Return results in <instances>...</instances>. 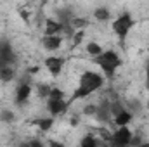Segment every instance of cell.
<instances>
[{
    "label": "cell",
    "instance_id": "1",
    "mask_svg": "<svg viewBox=\"0 0 149 147\" xmlns=\"http://www.w3.org/2000/svg\"><path fill=\"white\" fill-rule=\"evenodd\" d=\"M104 85H106V78H104V74L101 73V71H92V69L83 71V73L80 74V78H78L76 88L73 90V95H71L70 102L90 97L92 94H95L97 90H101Z\"/></svg>",
    "mask_w": 149,
    "mask_h": 147
},
{
    "label": "cell",
    "instance_id": "2",
    "mask_svg": "<svg viewBox=\"0 0 149 147\" xmlns=\"http://www.w3.org/2000/svg\"><path fill=\"white\" fill-rule=\"evenodd\" d=\"M94 62L97 64L99 71L104 74V78L111 81L114 78V74H116V71L121 68L123 59H121V55H120V52L116 49H104L97 57H94Z\"/></svg>",
    "mask_w": 149,
    "mask_h": 147
},
{
    "label": "cell",
    "instance_id": "3",
    "mask_svg": "<svg viewBox=\"0 0 149 147\" xmlns=\"http://www.w3.org/2000/svg\"><path fill=\"white\" fill-rule=\"evenodd\" d=\"M45 101H47V111H49V114L54 116V118L63 116L68 111L70 104H71L70 101H66L64 92L61 88H57V87H52V90H50V94H49V97Z\"/></svg>",
    "mask_w": 149,
    "mask_h": 147
},
{
    "label": "cell",
    "instance_id": "4",
    "mask_svg": "<svg viewBox=\"0 0 149 147\" xmlns=\"http://www.w3.org/2000/svg\"><path fill=\"white\" fill-rule=\"evenodd\" d=\"M134 24H135V19H134V16L128 10L118 14L114 19H111V30H113V33L118 37L120 42H125L127 40L128 33L134 28Z\"/></svg>",
    "mask_w": 149,
    "mask_h": 147
},
{
    "label": "cell",
    "instance_id": "5",
    "mask_svg": "<svg viewBox=\"0 0 149 147\" xmlns=\"http://www.w3.org/2000/svg\"><path fill=\"white\" fill-rule=\"evenodd\" d=\"M33 92H35V87H33V83H31V78H30L28 74H24V76L19 80V83H17V87H16V90H14V102H16L17 106L28 104V101H30V97H31Z\"/></svg>",
    "mask_w": 149,
    "mask_h": 147
},
{
    "label": "cell",
    "instance_id": "6",
    "mask_svg": "<svg viewBox=\"0 0 149 147\" xmlns=\"http://www.w3.org/2000/svg\"><path fill=\"white\" fill-rule=\"evenodd\" d=\"M132 137H134V132L130 130V125L116 126V130L113 133H109V137H108V144H111L114 147H127L130 146Z\"/></svg>",
    "mask_w": 149,
    "mask_h": 147
},
{
    "label": "cell",
    "instance_id": "7",
    "mask_svg": "<svg viewBox=\"0 0 149 147\" xmlns=\"http://www.w3.org/2000/svg\"><path fill=\"white\" fill-rule=\"evenodd\" d=\"M17 55L7 40H0V66H16Z\"/></svg>",
    "mask_w": 149,
    "mask_h": 147
},
{
    "label": "cell",
    "instance_id": "8",
    "mask_svg": "<svg viewBox=\"0 0 149 147\" xmlns=\"http://www.w3.org/2000/svg\"><path fill=\"white\" fill-rule=\"evenodd\" d=\"M64 62H66V59H64V57H61V55H49V57H45L43 66L47 68V71L50 73L52 78H57L59 74L63 73Z\"/></svg>",
    "mask_w": 149,
    "mask_h": 147
},
{
    "label": "cell",
    "instance_id": "9",
    "mask_svg": "<svg viewBox=\"0 0 149 147\" xmlns=\"http://www.w3.org/2000/svg\"><path fill=\"white\" fill-rule=\"evenodd\" d=\"M42 45L49 52H56L63 45V35H43L42 37Z\"/></svg>",
    "mask_w": 149,
    "mask_h": 147
},
{
    "label": "cell",
    "instance_id": "10",
    "mask_svg": "<svg viewBox=\"0 0 149 147\" xmlns=\"http://www.w3.org/2000/svg\"><path fill=\"white\" fill-rule=\"evenodd\" d=\"M64 28H66V24H63L59 19H47L43 35H64Z\"/></svg>",
    "mask_w": 149,
    "mask_h": 147
},
{
    "label": "cell",
    "instance_id": "11",
    "mask_svg": "<svg viewBox=\"0 0 149 147\" xmlns=\"http://www.w3.org/2000/svg\"><path fill=\"white\" fill-rule=\"evenodd\" d=\"M54 123H56V118L54 116H43V118H38L37 121H35V125H37L38 132H42V133H47V132H50L52 130V126H54Z\"/></svg>",
    "mask_w": 149,
    "mask_h": 147
},
{
    "label": "cell",
    "instance_id": "12",
    "mask_svg": "<svg viewBox=\"0 0 149 147\" xmlns=\"http://www.w3.org/2000/svg\"><path fill=\"white\" fill-rule=\"evenodd\" d=\"M94 19L97 23H108L113 19L111 10L108 7H97V9H94Z\"/></svg>",
    "mask_w": 149,
    "mask_h": 147
},
{
    "label": "cell",
    "instance_id": "13",
    "mask_svg": "<svg viewBox=\"0 0 149 147\" xmlns=\"http://www.w3.org/2000/svg\"><path fill=\"white\" fill-rule=\"evenodd\" d=\"M125 106L132 111V114H134V116H139V114L142 112V102H141L139 99H135V97L128 99V101L125 102Z\"/></svg>",
    "mask_w": 149,
    "mask_h": 147
},
{
    "label": "cell",
    "instance_id": "14",
    "mask_svg": "<svg viewBox=\"0 0 149 147\" xmlns=\"http://www.w3.org/2000/svg\"><path fill=\"white\" fill-rule=\"evenodd\" d=\"M85 50H87V54L88 55H92V57H97L104 49H102V45L99 43V42H87V45H85Z\"/></svg>",
    "mask_w": 149,
    "mask_h": 147
},
{
    "label": "cell",
    "instance_id": "15",
    "mask_svg": "<svg viewBox=\"0 0 149 147\" xmlns=\"http://www.w3.org/2000/svg\"><path fill=\"white\" fill-rule=\"evenodd\" d=\"M50 90H52V87L49 83H37L35 85V94H37L40 99H47L49 94H50Z\"/></svg>",
    "mask_w": 149,
    "mask_h": 147
},
{
    "label": "cell",
    "instance_id": "16",
    "mask_svg": "<svg viewBox=\"0 0 149 147\" xmlns=\"http://www.w3.org/2000/svg\"><path fill=\"white\" fill-rule=\"evenodd\" d=\"M99 144H101V142H99L94 135H90V133H87V135L80 140V146L81 147H97Z\"/></svg>",
    "mask_w": 149,
    "mask_h": 147
},
{
    "label": "cell",
    "instance_id": "17",
    "mask_svg": "<svg viewBox=\"0 0 149 147\" xmlns=\"http://www.w3.org/2000/svg\"><path fill=\"white\" fill-rule=\"evenodd\" d=\"M14 119H16L14 111H10V109H2L0 111V121H3V123H12Z\"/></svg>",
    "mask_w": 149,
    "mask_h": 147
},
{
    "label": "cell",
    "instance_id": "18",
    "mask_svg": "<svg viewBox=\"0 0 149 147\" xmlns=\"http://www.w3.org/2000/svg\"><path fill=\"white\" fill-rule=\"evenodd\" d=\"M95 112H97V104H87L81 109L83 116H95Z\"/></svg>",
    "mask_w": 149,
    "mask_h": 147
},
{
    "label": "cell",
    "instance_id": "19",
    "mask_svg": "<svg viewBox=\"0 0 149 147\" xmlns=\"http://www.w3.org/2000/svg\"><path fill=\"white\" fill-rule=\"evenodd\" d=\"M144 78H146V87L149 88V55L146 59V64H144Z\"/></svg>",
    "mask_w": 149,
    "mask_h": 147
},
{
    "label": "cell",
    "instance_id": "20",
    "mask_svg": "<svg viewBox=\"0 0 149 147\" xmlns=\"http://www.w3.org/2000/svg\"><path fill=\"white\" fill-rule=\"evenodd\" d=\"M70 123H71V126H78V125H80V114H76V116H73Z\"/></svg>",
    "mask_w": 149,
    "mask_h": 147
}]
</instances>
